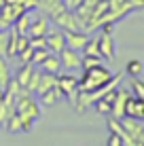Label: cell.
Instances as JSON below:
<instances>
[{
    "label": "cell",
    "mask_w": 144,
    "mask_h": 146,
    "mask_svg": "<svg viewBox=\"0 0 144 146\" xmlns=\"http://www.w3.org/2000/svg\"><path fill=\"white\" fill-rule=\"evenodd\" d=\"M15 112L21 119V127L23 131H30L34 125V121L40 117V102L36 100V95L28 89L19 87L17 95H15Z\"/></svg>",
    "instance_id": "obj_1"
},
{
    "label": "cell",
    "mask_w": 144,
    "mask_h": 146,
    "mask_svg": "<svg viewBox=\"0 0 144 146\" xmlns=\"http://www.w3.org/2000/svg\"><path fill=\"white\" fill-rule=\"evenodd\" d=\"M112 76H115L112 70L106 68L104 64L93 66V68H87V70H83V76L78 78V89H81V91H93V89L106 85Z\"/></svg>",
    "instance_id": "obj_2"
},
{
    "label": "cell",
    "mask_w": 144,
    "mask_h": 146,
    "mask_svg": "<svg viewBox=\"0 0 144 146\" xmlns=\"http://www.w3.org/2000/svg\"><path fill=\"white\" fill-rule=\"evenodd\" d=\"M57 87L62 89L64 98H68L72 104L78 100V78L72 72H59L57 74Z\"/></svg>",
    "instance_id": "obj_3"
},
{
    "label": "cell",
    "mask_w": 144,
    "mask_h": 146,
    "mask_svg": "<svg viewBox=\"0 0 144 146\" xmlns=\"http://www.w3.org/2000/svg\"><path fill=\"white\" fill-rule=\"evenodd\" d=\"M119 121H121V125L127 129V133L131 135L133 144L136 146H144V119H133V117L123 114Z\"/></svg>",
    "instance_id": "obj_4"
},
{
    "label": "cell",
    "mask_w": 144,
    "mask_h": 146,
    "mask_svg": "<svg viewBox=\"0 0 144 146\" xmlns=\"http://www.w3.org/2000/svg\"><path fill=\"white\" fill-rule=\"evenodd\" d=\"M53 21H55L57 26L64 30V32H72V30H83V21L76 17V13H74V11H68V9H64L62 13H57L55 17H53Z\"/></svg>",
    "instance_id": "obj_5"
},
{
    "label": "cell",
    "mask_w": 144,
    "mask_h": 146,
    "mask_svg": "<svg viewBox=\"0 0 144 146\" xmlns=\"http://www.w3.org/2000/svg\"><path fill=\"white\" fill-rule=\"evenodd\" d=\"M44 38H47V49L51 53L59 55L66 49V32H64V30H49V32L44 34Z\"/></svg>",
    "instance_id": "obj_6"
},
{
    "label": "cell",
    "mask_w": 144,
    "mask_h": 146,
    "mask_svg": "<svg viewBox=\"0 0 144 146\" xmlns=\"http://www.w3.org/2000/svg\"><path fill=\"white\" fill-rule=\"evenodd\" d=\"M59 62H62V70H81L83 53L66 47L62 53H59Z\"/></svg>",
    "instance_id": "obj_7"
},
{
    "label": "cell",
    "mask_w": 144,
    "mask_h": 146,
    "mask_svg": "<svg viewBox=\"0 0 144 146\" xmlns=\"http://www.w3.org/2000/svg\"><path fill=\"white\" fill-rule=\"evenodd\" d=\"M49 15L47 13H40L36 17H32V23H30V30H28V36H44V34L51 30V21H49Z\"/></svg>",
    "instance_id": "obj_8"
},
{
    "label": "cell",
    "mask_w": 144,
    "mask_h": 146,
    "mask_svg": "<svg viewBox=\"0 0 144 146\" xmlns=\"http://www.w3.org/2000/svg\"><path fill=\"white\" fill-rule=\"evenodd\" d=\"M87 40H89V34L85 32V30H72V32H66V47L68 49H74V51L83 53Z\"/></svg>",
    "instance_id": "obj_9"
},
{
    "label": "cell",
    "mask_w": 144,
    "mask_h": 146,
    "mask_svg": "<svg viewBox=\"0 0 144 146\" xmlns=\"http://www.w3.org/2000/svg\"><path fill=\"white\" fill-rule=\"evenodd\" d=\"M100 55H102V57H106L108 62H115V59H117L112 34H108V32H102L100 34Z\"/></svg>",
    "instance_id": "obj_10"
},
{
    "label": "cell",
    "mask_w": 144,
    "mask_h": 146,
    "mask_svg": "<svg viewBox=\"0 0 144 146\" xmlns=\"http://www.w3.org/2000/svg\"><path fill=\"white\" fill-rule=\"evenodd\" d=\"M131 98V93L127 91V89H117V98H115V102H112V117L115 119H121L123 114H125V104H127V100Z\"/></svg>",
    "instance_id": "obj_11"
},
{
    "label": "cell",
    "mask_w": 144,
    "mask_h": 146,
    "mask_svg": "<svg viewBox=\"0 0 144 146\" xmlns=\"http://www.w3.org/2000/svg\"><path fill=\"white\" fill-rule=\"evenodd\" d=\"M125 114L133 119H144V102L140 98H136V95H131L125 104Z\"/></svg>",
    "instance_id": "obj_12"
},
{
    "label": "cell",
    "mask_w": 144,
    "mask_h": 146,
    "mask_svg": "<svg viewBox=\"0 0 144 146\" xmlns=\"http://www.w3.org/2000/svg\"><path fill=\"white\" fill-rule=\"evenodd\" d=\"M36 68H40L42 72H53V74H59L62 72V62H59V55L55 53H49L47 57H44L42 64H38Z\"/></svg>",
    "instance_id": "obj_13"
},
{
    "label": "cell",
    "mask_w": 144,
    "mask_h": 146,
    "mask_svg": "<svg viewBox=\"0 0 144 146\" xmlns=\"http://www.w3.org/2000/svg\"><path fill=\"white\" fill-rule=\"evenodd\" d=\"M38 9H40L42 13H47L49 17H55V15L62 13L66 7H64L62 0H38Z\"/></svg>",
    "instance_id": "obj_14"
},
{
    "label": "cell",
    "mask_w": 144,
    "mask_h": 146,
    "mask_svg": "<svg viewBox=\"0 0 144 146\" xmlns=\"http://www.w3.org/2000/svg\"><path fill=\"white\" fill-rule=\"evenodd\" d=\"M108 127H110V131H115V133H119V135H121L123 146H136V144H133V140H131V135L127 133V129L121 125V121H119V119H115V117H112L110 121H108Z\"/></svg>",
    "instance_id": "obj_15"
},
{
    "label": "cell",
    "mask_w": 144,
    "mask_h": 146,
    "mask_svg": "<svg viewBox=\"0 0 144 146\" xmlns=\"http://www.w3.org/2000/svg\"><path fill=\"white\" fill-rule=\"evenodd\" d=\"M57 85V74H53V72H42L40 74V83H38V87H36V95H42L44 91H49V89H53Z\"/></svg>",
    "instance_id": "obj_16"
},
{
    "label": "cell",
    "mask_w": 144,
    "mask_h": 146,
    "mask_svg": "<svg viewBox=\"0 0 144 146\" xmlns=\"http://www.w3.org/2000/svg\"><path fill=\"white\" fill-rule=\"evenodd\" d=\"M59 100H64V93H62V89H59L57 85L53 89H49V91H44L42 95H38V102H40L42 106H53Z\"/></svg>",
    "instance_id": "obj_17"
},
{
    "label": "cell",
    "mask_w": 144,
    "mask_h": 146,
    "mask_svg": "<svg viewBox=\"0 0 144 146\" xmlns=\"http://www.w3.org/2000/svg\"><path fill=\"white\" fill-rule=\"evenodd\" d=\"M30 23H32V11H26V13H21V15L13 21V30H15L17 34H26V36H28Z\"/></svg>",
    "instance_id": "obj_18"
},
{
    "label": "cell",
    "mask_w": 144,
    "mask_h": 146,
    "mask_svg": "<svg viewBox=\"0 0 144 146\" xmlns=\"http://www.w3.org/2000/svg\"><path fill=\"white\" fill-rule=\"evenodd\" d=\"M34 68H36L34 64H19L17 74H15V80L19 83V87H26V83L30 80V76H32V70Z\"/></svg>",
    "instance_id": "obj_19"
},
{
    "label": "cell",
    "mask_w": 144,
    "mask_h": 146,
    "mask_svg": "<svg viewBox=\"0 0 144 146\" xmlns=\"http://www.w3.org/2000/svg\"><path fill=\"white\" fill-rule=\"evenodd\" d=\"M11 70H9V64H7V59H4V55H0V87H7L9 85V80H11Z\"/></svg>",
    "instance_id": "obj_20"
},
{
    "label": "cell",
    "mask_w": 144,
    "mask_h": 146,
    "mask_svg": "<svg viewBox=\"0 0 144 146\" xmlns=\"http://www.w3.org/2000/svg\"><path fill=\"white\" fill-rule=\"evenodd\" d=\"M4 127H7V131H11V133H17V131H23V127H21V119H19V114L15 112L9 117V121L4 123Z\"/></svg>",
    "instance_id": "obj_21"
},
{
    "label": "cell",
    "mask_w": 144,
    "mask_h": 146,
    "mask_svg": "<svg viewBox=\"0 0 144 146\" xmlns=\"http://www.w3.org/2000/svg\"><path fill=\"white\" fill-rule=\"evenodd\" d=\"M83 53H85V55H100V36L89 38L87 44H85V49H83ZM100 57H102V55H100Z\"/></svg>",
    "instance_id": "obj_22"
},
{
    "label": "cell",
    "mask_w": 144,
    "mask_h": 146,
    "mask_svg": "<svg viewBox=\"0 0 144 146\" xmlns=\"http://www.w3.org/2000/svg\"><path fill=\"white\" fill-rule=\"evenodd\" d=\"M100 64H104V57H100V55H85V53H83V62H81V68L83 70L93 68V66H100Z\"/></svg>",
    "instance_id": "obj_23"
},
{
    "label": "cell",
    "mask_w": 144,
    "mask_h": 146,
    "mask_svg": "<svg viewBox=\"0 0 144 146\" xmlns=\"http://www.w3.org/2000/svg\"><path fill=\"white\" fill-rule=\"evenodd\" d=\"M17 55V32L9 30V47H7V55L4 57H15Z\"/></svg>",
    "instance_id": "obj_24"
},
{
    "label": "cell",
    "mask_w": 144,
    "mask_h": 146,
    "mask_svg": "<svg viewBox=\"0 0 144 146\" xmlns=\"http://www.w3.org/2000/svg\"><path fill=\"white\" fill-rule=\"evenodd\" d=\"M40 74H42V70L40 68H34L32 70V76H30V80H28V83H26V87H23V89H28V91H36V87H38V83H40Z\"/></svg>",
    "instance_id": "obj_25"
},
{
    "label": "cell",
    "mask_w": 144,
    "mask_h": 146,
    "mask_svg": "<svg viewBox=\"0 0 144 146\" xmlns=\"http://www.w3.org/2000/svg\"><path fill=\"white\" fill-rule=\"evenodd\" d=\"M142 68H144V66H142L140 59H129V62H127V66H125L127 74H131V76H140Z\"/></svg>",
    "instance_id": "obj_26"
},
{
    "label": "cell",
    "mask_w": 144,
    "mask_h": 146,
    "mask_svg": "<svg viewBox=\"0 0 144 146\" xmlns=\"http://www.w3.org/2000/svg\"><path fill=\"white\" fill-rule=\"evenodd\" d=\"M32 55H34V49L28 44V47H26V49H21V51L15 55V57H17V62H19V64H32Z\"/></svg>",
    "instance_id": "obj_27"
},
{
    "label": "cell",
    "mask_w": 144,
    "mask_h": 146,
    "mask_svg": "<svg viewBox=\"0 0 144 146\" xmlns=\"http://www.w3.org/2000/svg\"><path fill=\"white\" fill-rule=\"evenodd\" d=\"M93 106H96V110H98L100 114H110V112H112V104L108 102V100H104V98H100Z\"/></svg>",
    "instance_id": "obj_28"
},
{
    "label": "cell",
    "mask_w": 144,
    "mask_h": 146,
    "mask_svg": "<svg viewBox=\"0 0 144 146\" xmlns=\"http://www.w3.org/2000/svg\"><path fill=\"white\" fill-rule=\"evenodd\" d=\"M131 91H133L136 98H140L144 102V83H142V80H138V76H133V80H131Z\"/></svg>",
    "instance_id": "obj_29"
},
{
    "label": "cell",
    "mask_w": 144,
    "mask_h": 146,
    "mask_svg": "<svg viewBox=\"0 0 144 146\" xmlns=\"http://www.w3.org/2000/svg\"><path fill=\"white\" fill-rule=\"evenodd\" d=\"M51 53L49 49H34V55H32V64L34 66H38V64H42L44 62V57Z\"/></svg>",
    "instance_id": "obj_30"
},
{
    "label": "cell",
    "mask_w": 144,
    "mask_h": 146,
    "mask_svg": "<svg viewBox=\"0 0 144 146\" xmlns=\"http://www.w3.org/2000/svg\"><path fill=\"white\" fill-rule=\"evenodd\" d=\"M28 38L32 49H47V38L44 36H28Z\"/></svg>",
    "instance_id": "obj_31"
},
{
    "label": "cell",
    "mask_w": 144,
    "mask_h": 146,
    "mask_svg": "<svg viewBox=\"0 0 144 146\" xmlns=\"http://www.w3.org/2000/svg\"><path fill=\"white\" fill-rule=\"evenodd\" d=\"M7 47H9V32L0 30V55H7Z\"/></svg>",
    "instance_id": "obj_32"
},
{
    "label": "cell",
    "mask_w": 144,
    "mask_h": 146,
    "mask_svg": "<svg viewBox=\"0 0 144 146\" xmlns=\"http://www.w3.org/2000/svg\"><path fill=\"white\" fill-rule=\"evenodd\" d=\"M106 144H108V146H123V140H121V135H119V133L110 131V135H108V140H106Z\"/></svg>",
    "instance_id": "obj_33"
},
{
    "label": "cell",
    "mask_w": 144,
    "mask_h": 146,
    "mask_svg": "<svg viewBox=\"0 0 144 146\" xmlns=\"http://www.w3.org/2000/svg\"><path fill=\"white\" fill-rule=\"evenodd\" d=\"M62 2H64V7H66L68 11H74V9H76L78 4L83 2V0H62Z\"/></svg>",
    "instance_id": "obj_34"
},
{
    "label": "cell",
    "mask_w": 144,
    "mask_h": 146,
    "mask_svg": "<svg viewBox=\"0 0 144 146\" xmlns=\"http://www.w3.org/2000/svg\"><path fill=\"white\" fill-rule=\"evenodd\" d=\"M23 2V9L26 11H34V9H38V0H21Z\"/></svg>",
    "instance_id": "obj_35"
},
{
    "label": "cell",
    "mask_w": 144,
    "mask_h": 146,
    "mask_svg": "<svg viewBox=\"0 0 144 146\" xmlns=\"http://www.w3.org/2000/svg\"><path fill=\"white\" fill-rule=\"evenodd\" d=\"M2 98H4V89L0 87V102H2Z\"/></svg>",
    "instance_id": "obj_36"
},
{
    "label": "cell",
    "mask_w": 144,
    "mask_h": 146,
    "mask_svg": "<svg viewBox=\"0 0 144 146\" xmlns=\"http://www.w3.org/2000/svg\"><path fill=\"white\" fill-rule=\"evenodd\" d=\"M0 30H2V26H0Z\"/></svg>",
    "instance_id": "obj_37"
}]
</instances>
